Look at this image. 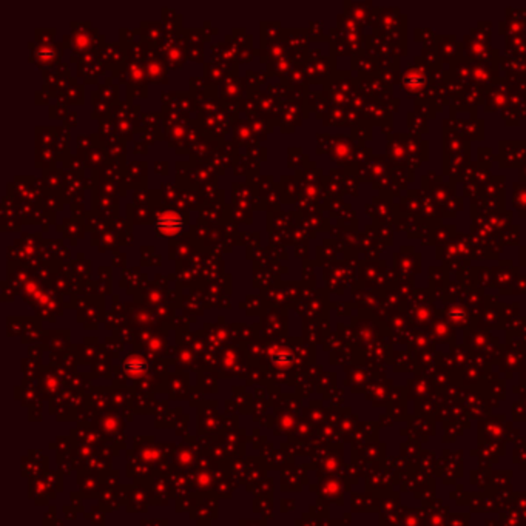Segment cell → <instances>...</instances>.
<instances>
[{
  "mask_svg": "<svg viewBox=\"0 0 526 526\" xmlns=\"http://www.w3.org/2000/svg\"><path fill=\"white\" fill-rule=\"evenodd\" d=\"M184 229V219L180 215V213L175 210H167L164 213H161L156 219V232H158L161 237H177Z\"/></svg>",
  "mask_w": 526,
  "mask_h": 526,
  "instance_id": "obj_1",
  "label": "cell"
}]
</instances>
